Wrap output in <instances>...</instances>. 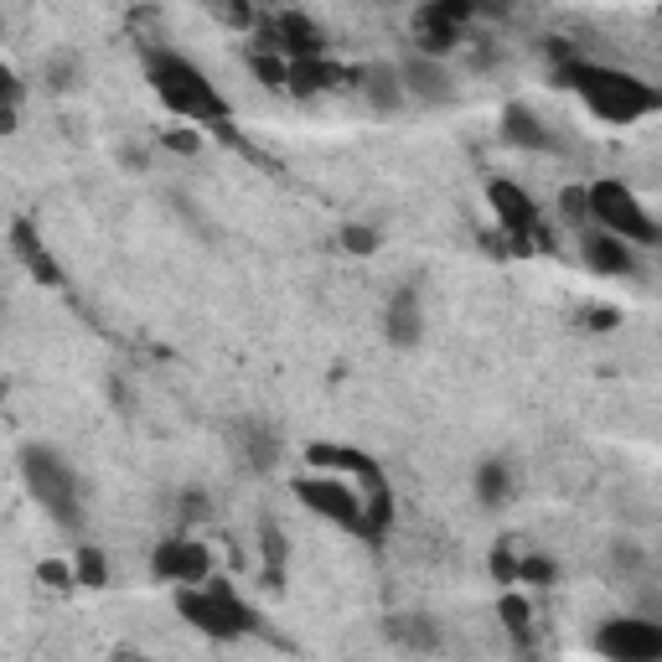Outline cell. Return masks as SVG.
I'll return each instance as SVG.
<instances>
[{
  "label": "cell",
  "instance_id": "26",
  "mask_svg": "<svg viewBox=\"0 0 662 662\" xmlns=\"http://www.w3.org/2000/svg\"><path fill=\"white\" fill-rule=\"evenodd\" d=\"M518 580L523 585H554L559 580V564L549 554H528V559H518Z\"/></svg>",
  "mask_w": 662,
  "mask_h": 662
},
{
  "label": "cell",
  "instance_id": "33",
  "mask_svg": "<svg viewBox=\"0 0 662 662\" xmlns=\"http://www.w3.org/2000/svg\"><path fill=\"white\" fill-rule=\"evenodd\" d=\"M616 321H621L616 311H590V316H585V326H600V331H606V326H616Z\"/></svg>",
  "mask_w": 662,
  "mask_h": 662
},
{
  "label": "cell",
  "instance_id": "28",
  "mask_svg": "<svg viewBox=\"0 0 662 662\" xmlns=\"http://www.w3.org/2000/svg\"><path fill=\"white\" fill-rule=\"evenodd\" d=\"M161 145L171 150V156H197V150H202V130H192V125H171V130L161 135Z\"/></svg>",
  "mask_w": 662,
  "mask_h": 662
},
{
  "label": "cell",
  "instance_id": "13",
  "mask_svg": "<svg viewBox=\"0 0 662 662\" xmlns=\"http://www.w3.org/2000/svg\"><path fill=\"white\" fill-rule=\"evenodd\" d=\"M580 254H585V264L595 269V275H606V280H637V275H642L637 249H626L621 238L600 233V228H590V233L580 238Z\"/></svg>",
  "mask_w": 662,
  "mask_h": 662
},
{
  "label": "cell",
  "instance_id": "16",
  "mask_svg": "<svg viewBox=\"0 0 662 662\" xmlns=\"http://www.w3.org/2000/svg\"><path fill=\"white\" fill-rule=\"evenodd\" d=\"M342 68L331 63V57H311V63H290V83H285V94L290 99H316L326 94V88H342Z\"/></svg>",
  "mask_w": 662,
  "mask_h": 662
},
{
  "label": "cell",
  "instance_id": "7",
  "mask_svg": "<svg viewBox=\"0 0 662 662\" xmlns=\"http://www.w3.org/2000/svg\"><path fill=\"white\" fill-rule=\"evenodd\" d=\"M595 652L606 662H662V626L652 616H611L595 631Z\"/></svg>",
  "mask_w": 662,
  "mask_h": 662
},
{
  "label": "cell",
  "instance_id": "22",
  "mask_svg": "<svg viewBox=\"0 0 662 662\" xmlns=\"http://www.w3.org/2000/svg\"><path fill=\"white\" fill-rule=\"evenodd\" d=\"M73 585H83V590H104L109 585V559L94 544H78V554H73Z\"/></svg>",
  "mask_w": 662,
  "mask_h": 662
},
{
  "label": "cell",
  "instance_id": "14",
  "mask_svg": "<svg viewBox=\"0 0 662 662\" xmlns=\"http://www.w3.org/2000/svg\"><path fill=\"white\" fill-rule=\"evenodd\" d=\"M233 461L264 476V471H275L280 466V435L264 425V419H238L233 425Z\"/></svg>",
  "mask_w": 662,
  "mask_h": 662
},
{
  "label": "cell",
  "instance_id": "32",
  "mask_svg": "<svg viewBox=\"0 0 662 662\" xmlns=\"http://www.w3.org/2000/svg\"><path fill=\"white\" fill-rule=\"evenodd\" d=\"M492 575H497L502 585H513V580H518V559L507 554V544H497V549H492Z\"/></svg>",
  "mask_w": 662,
  "mask_h": 662
},
{
  "label": "cell",
  "instance_id": "3",
  "mask_svg": "<svg viewBox=\"0 0 662 662\" xmlns=\"http://www.w3.org/2000/svg\"><path fill=\"white\" fill-rule=\"evenodd\" d=\"M21 481L37 497L42 513L63 528V533H83L88 523V502H83V476L73 471V461L52 445H26L21 450Z\"/></svg>",
  "mask_w": 662,
  "mask_h": 662
},
{
  "label": "cell",
  "instance_id": "17",
  "mask_svg": "<svg viewBox=\"0 0 662 662\" xmlns=\"http://www.w3.org/2000/svg\"><path fill=\"white\" fill-rule=\"evenodd\" d=\"M357 83H363L368 104H373V109H383V114H394V109H404V104H409L394 63H373V68H363V73H357Z\"/></svg>",
  "mask_w": 662,
  "mask_h": 662
},
{
  "label": "cell",
  "instance_id": "19",
  "mask_svg": "<svg viewBox=\"0 0 662 662\" xmlns=\"http://www.w3.org/2000/svg\"><path fill=\"white\" fill-rule=\"evenodd\" d=\"M497 616H502V631H507V637H513V647H518V657L528 662L533 657V611H528V600L523 595H502L497 600Z\"/></svg>",
  "mask_w": 662,
  "mask_h": 662
},
{
  "label": "cell",
  "instance_id": "6",
  "mask_svg": "<svg viewBox=\"0 0 662 662\" xmlns=\"http://www.w3.org/2000/svg\"><path fill=\"white\" fill-rule=\"evenodd\" d=\"M290 492H295V502L306 507V513L326 518L331 528H347V533L363 528V492H357L352 481H342V476L316 471V476H300Z\"/></svg>",
  "mask_w": 662,
  "mask_h": 662
},
{
  "label": "cell",
  "instance_id": "31",
  "mask_svg": "<svg viewBox=\"0 0 662 662\" xmlns=\"http://www.w3.org/2000/svg\"><path fill=\"white\" fill-rule=\"evenodd\" d=\"M559 213H564L569 223H585V187H564V192H559Z\"/></svg>",
  "mask_w": 662,
  "mask_h": 662
},
{
  "label": "cell",
  "instance_id": "20",
  "mask_svg": "<svg viewBox=\"0 0 662 662\" xmlns=\"http://www.w3.org/2000/svg\"><path fill=\"white\" fill-rule=\"evenodd\" d=\"M388 637L404 652H440V626L430 616H388Z\"/></svg>",
  "mask_w": 662,
  "mask_h": 662
},
{
  "label": "cell",
  "instance_id": "18",
  "mask_svg": "<svg viewBox=\"0 0 662 662\" xmlns=\"http://www.w3.org/2000/svg\"><path fill=\"white\" fill-rule=\"evenodd\" d=\"M476 502L481 507H507L513 502V466L502 456H487L476 466Z\"/></svg>",
  "mask_w": 662,
  "mask_h": 662
},
{
  "label": "cell",
  "instance_id": "12",
  "mask_svg": "<svg viewBox=\"0 0 662 662\" xmlns=\"http://www.w3.org/2000/svg\"><path fill=\"white\" fill-rule=\"evenodd\" d=\"M11 254L21 259V269H26V275H32L42 290H63V285H68L63 269H57V259H52V249L42 244V233L26 223V218L11 223Z\"/></svg>",
  "mask_w": 662,
  "mask_h": 662
},
{
  "label": "cell",
  "instance_id": "8",
  "mask_svg": "<svg viewBox=\"0 0 662 662\" xmlns=\"http://www.w3.org/2000/svg\"><path fill=\"white\" fill-rule=\"evenodd\" d=\"M150 575H156L161 585L187 590V585H202L207 575H218V569H213V549H207L202 538L171 533V538H161V544L150 549Z\"/></svg>",
  "mask_w": 662,
  "mask_h": 662
},
{
  "label": "cell",
  "instance_id": "24",
  "mask_svg": "<svg viewBox=\"0 0 662 662\" xmlns=\"http://www.w3.org/2000/svg\"><path fill=\"white\" fill-rule=\"evenodd\" d=\"M337 244H342L352 259H368V254L383 244V238H378V228H373V223H347V228L337 233Z\"/></svg>",
  "mask_w": 662,
  "mask_h": 662
},
{
  "label": "cell",
  "instance_id": "15",
  "mask_svg": "<svg viewBox=\"0 0 662 662\" xmlns=\"http://www.w3.org/2000/svg\"><path fill=\"white\" fill-rule=\"evenodd\" d=\"M383 331L394 347H414L425 337V306H419V285H399L388 295V311H383Z\"/></svg>",
  "mask_w": 662,
  "mask_h": 662
},
{
  "label": "cell",
  "instance_id": "35",
  "mask_svg": "<svg viewBox=\"0 0 662 662\" xmlns=\"http://www.w3.org/2000/svg\"><path fill=\"white\" fill-rule=\"evenodd\" d=\"M114 662H150V657H140V652H119Z\"/></svg>",
  "mask_w": 662,
  "mask_h": 662
},
{
  "label": "cell",
  "instance_id": "27",
  "mask_svg": "<svg viewBox=\"0 0 662 662\" xmlns=\"http://www.w3.org/2000/svg\"><path fill=\"white\" fill-rule=\"evenodd\" d=\"M176 518L182 523H202V518H213V502H207V492H197V487H187V492H176Z\"/></svg>",
  "mask_w": 662,
  "mask_h": 662
},
{
  "label": "cell",
  "instance_id": "11",
  "mask_svg": "<svg viewBox=\"0 0 662 662\" xmlns=\"http://www.w3.org/2000/svg\"><path fill=\"white\" fill-rule=\"evenodd\" d=\"M497 130H502L507 145L528 150V156H554V150H559V135L549 130V119L538 114V109H528V104H507Z\"/></svg>",
  "mask_w": 662,
  "mask_h": 662
},
{
  "label": "cell",
  "instance_id": "5",
  "mask_svg": "<svg viewBox=\"0 0 662 662\" xmlns=\"http://www.w3.org/2000/svg\"><path fill=\"white\" fill-rule=\"evenodd\" d=\"M585 223H595L600 233L621 238L626 249H652L662 228L652 218V207L631 192L626 182H616V176H606V182H590L585 187Z\"/></svg>",
  "mask_w": 662,
  "mask_h": 662
},
{
  "label": "cell",
  "instance_id": "25",
  "mask_svg": "<svg viewBox=\"0 0 662 662\" xmlns=\"http://www.w3.org/2000/svg\"><path fill=\"white\" fill-rule=\"evenodd\" d=\"M78 83H83V63L73 52H63V57H52V63H47V88H52V94H68V88H78Z\"/></svg>",
  "mask_w": 662,
  "mask_h": 662
},
{
  "label": "cell",
  "instance_id": "29",
  "mask_svg": "<svg viewBox=\"0 0 662 662\" xmlns=\"http://www.w3.org/2000/svg\"><path fill=\"white\" fill-rule=\"evenodd\" d=\"M37 580H42L47 590H73V564H63V559H42V564H37Z\"/></svg>",
  "mask_w": 662,
  "mask_h": 662
},
{
  "label": "cell",
  "instance_id": "23",
  "mask_svg": "<svg viewBox=\"0 0 662 662\" xmlns=\"http://www.w3.org/2000/svg\"><path fill=\"white\" fill-rule=\"evenodd\" d=\"M249 73L269 88V94H285V83H290V63H285V57L259 52V47H249Z\"/></svg>",
  "mask_w": 662,
  "mask_h": 662
},
{
  "label": "cell",
  "instance_id": "10",
  "mask_svg": "<svg viewBox=\"0 0 662 662\" xmlns=\"http://www.w3.org/2000/svg\"><path fill=\"white\" fill-rule=\"evenodd\" d=\"M399 68V83H404V99H419V104H450L456 99V78H450L445 63H430V57L409 52Z\"/></svg>",
  "mask_w": 662,
  "mask_h": 662
},
{
  "label": "cell",
  "instance_id": "30",
  "mask_svg": "<svg viewBox=\"0 0 662 662\" xmlns=\"http://www.w3.org/2000/svg\"><path fill=\"white\" fill-rule=\"evenodd\" d=\"M21 94H26L21 73H16L11 63H0V109H16V104H21Z\"/></svg>",
  "mask_w": 662,
  "mask_h": 662
},
{
  "label": "cell",
  "instance_id": "1",
  "mask_svg": "<svg viewBox=\"0 0 662 662\" xmlns=\"http://www.w3.org/2000/svg\"><path fill=\"white\" fill-rule=\"evenodd\" d=\"M140 68H145V83L176 119H187L192 130H218L223 140H238L233 135V109L228 99L218 94V83L207 78L192 57H182L166 42H145L140 47Z\"/></svg>",
  "mask_w": 662,
  "mask_h": 662
},
{
  "label": "cell",
  "instance_id": "4",
  "mask_svg": "<svg viewBox=\"0 0 662 662\" xmlns=\"http://www.w3.org/2000/svg\"><path fill=\"white\" fill-rule=\"evenodd\" d=\"M176 616H182L192 631H202V637H213V642H238V637L264 631L259 611L223 575H207L202 585L176 590Z\"/></svg>",
  "mask_w": 662,
  "mask_h": 662
},
{
  "label": "cell",
  "instance_id": "21",
  "mask_svg": "<svg viewBox=\"0 0 662 662\" xmlns=\"http://www.w3.org/2000/svg\"><path fill=\"white\" fill-rule=\"evenodd\" d=\"M259 554H264V585L280 590V585H285V569H290V538H285L275 523L259 528Z\"/></svg>",
  "mask_w": 662,
  "mask_h": 662
},
{
  "label": "cell",
  "instance_id": "2",
  "mask_svg": "<svg viewBox=\"0 0 662 662\" xmlns=\"http://www.w3.org/2000/svg\"><path fill=\"white\" fill-rule=\"evenodd\" d=\"M554 83L575 88L580 104L600 119V125H637V119L662 109V94L647 78L611 68V63H595V57H569L564 68H554Z\"/></svg>",
  "mask_w": 662,
  "mask_h": 662
},
{
  "label": "cell",
  "instance_id": "9",
  "mask_svg": "<svg viewBox=\"0 0 662 662\" xmlns=\"http://www.w3.org/2000/svg\"><path fill=\"white\" fill-rule=\"evenodd\" d=\"M487 202H492L497 228L513 238L518 249H533V233L544 228V213H538V202H533L518 182H507V176H492V182H487Z\"/></svg>",
  "mask_w": 662,
  "mask_h": 662
},
{
  "label": "cell",
  "instance_id": "34",
  "mask_svg": "<svg viewBox=\"0 0 662 662\" xmlns=\"http://www.w3.org/2000/svg\"><path fill=\"white\" fill-rule=\"evenodd\" d=\"M0 135H16V109H0Z\"/></svg>",
  "mask_w": 662,
  "mask_h": 662
}]
</instances>
